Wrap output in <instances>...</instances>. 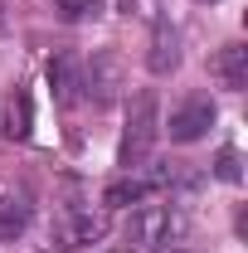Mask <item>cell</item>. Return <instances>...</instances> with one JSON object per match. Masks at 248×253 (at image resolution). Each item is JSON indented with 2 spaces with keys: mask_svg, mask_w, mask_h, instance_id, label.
Listing matches in <instances>:
<instances>
[{
  "mask_svg": "<svg viewBox=\"0 0 248 253\" xmlns=\"http://www.w3.org/2000/svg\"><path fill=\"white\" fill-rule=\"evenodd\" d=\"M146 5H151V0H122V10H126V15H151Z\"/></svg>",
  "mask_w": 248,
  "mask_h": 253,
  "instance_id": "14",
  "label": "cell"
},
{
  "mask_svg": "<svg viewBox=\"0 0 248 253\" xmlns=\"http://www.w3.org/2000/svg\"><path fill=\"white\" fill-rule=\"evenodd\" d=\"M209 126H214V102L195 93V97H185V102H180V107L170 112V126H165V131H170V141L190 146V141H200V136H205Z\"/></svg>",
  "mask_w": 248,
  "mask_h": 253,
  "instance_id": "4",
  "label": "cell"
},
{
  "mask_svg": "<svg viewBox=\"0 0 248 253\" xmlns=\"http://www.w3.org/2000/svg\"><path fill=\"white\" fill-rule=\"evenodd\" d=\"M214 78H219V88H229V93H239V88H248V49L244 44H224L214 54Z\"/></svg>",
  "mask_w": 248,
  "mask_h": 253,
  "instance_id": "8",
  "label": "cell"
},
{
  "mask_svg": "<svg viewBox=\"0 0 248 253\" xmlns=\"http://www.w3.org/2000/svg\"><path fill=\"white\" fill-rule=\"evenodd\" d=\"M126 88V59L117 49H97L93 59L83 63V97H93L97 107L117 102Z\"/></svg>",
  "mask_w": 248,
  "mask_h": 253,
  "instance_id": "3",
  "label": "cell"
},
{
  "mask_svg": "<svg viewBox=\"0 0 248 253\" xmlns=\"http://www.w3.org/2000/svg\"><path fill=\"white\" fill-rule=\"evenodd\" d=\"M54 15L63 25H83V20L102 15V0H54Z\"/></svg>",
  "mask_w": 248,
  "mask_h": 253,
  "instance_id": "12",
  "label": "cell"
},
{
  "mask_svg": "<svg viewBox=\"0 0 248 253\" xmlns=\"http://www.w3.org/2000/svg\"><path fill=\"white\" fill-rule=\"evenodd\" d=\"M30 224V205L20 195H0V244H15Z\"/></svg>",
  "mask_w": 248,
  "mask_h": 253,
  "instance_id": "10",
  "label": "cell"
},
{
  "mask_svg": "<svg viewBox=\"0 0 248 253\" xmlns=\"http://www.w3.org/2000/svg\"><path fill=\"white\" fill-rule=\"evenodd\" d=\"M5 136L10 141H25L30 136V93H15L5 102Z\"/></svg>",
  "mask_w": 248,
  "mask_h": 253,
  "instance_id": "11",
  "label": "cell"
},
{
  "mask_svg": "<svg viewBox=\"0 0 248 253\" xmlns=\"http://www.w3.org/2000/svg\"><path fill=\"white\" fill-rule=\"evenodd\" d=\"M49 88L59 107H78L83 102V59L78 54H54L49 59Z\"/></svg>",
  "mask_w": 248,
  "mask_h": 253,
  "instance_id": "5",
  "label": "cell"
},
{
  "mask_svg": "<svg viewBox=\"0 0 248 253\" xmlns=\"http://www.w3.org/2000/svg\"><path fill=\"white\" fill-rule=\"evenodd\" d=\"M161 180H165V175H156V180H136V170H131V175H122V180H112V185H107L102 210H126V205H141V200H146Z\"/></svg>",
  "mask_w": 248,
  "mask_h": 253,
  "instance_id": "9",
  "label": "cell"
},
{
  "mask_svg": "<svg viewBox=\"0 0 248 253\" xmlns=\"http://www.w3.org/2000/svg\"><path fill=\"white\" fill-rule=\"evenodd\" d=\"M0 30H5V0H0Z\"/></svg>",
  "mask_w": 248,
  "mask_h": 253,
  "instance_id": "15",
  "label": "cell"
},
{
  "mask_svg": "<svg viewBox=\"0 0 248 253\" xmlns=\"http://www.w3.org/2000/svg\"><path fill=\"white\" fill-rule=\"evenodd\" d=\"M185 244V214L170 200H141L126 219V249L131 253H165Z\"/></svg>",
  "mask_w": 248,
  "mask_h": 253,
  "instance_id": "1",
  "label": "cell"
},
{
  "mask_svg": "<svg viewBox=\"0 0 248 253\" xmlns=\"http://www.w3.org/2000/svg\"><path fill=\"white\" fill-rule=\"evenodd\" d=\"M156 136H161V102H156L151 88H141V93L131 97V107H126V131H122V151H117V166H122L126 175L151 161Z\"/></svg>",
  "mask_w": 248,
  "mask_h": 253,
  "instance_id": "2",
  "label": "cell"
},
{
  "mask_svg": "<svg viewBox=\"0 0 248 253\" xmlns=\"http://www.w3.org/2000/svg\"><path fill=\"white\" fill-rule=\"evenodd\" d=\"M107 234V210H68L59 224V239L63 249H88Z\"/></svg>",
  "mask_w": 248,
  "mask_h": 253,
  "instance_id": "6",
  "label": "cell"
},
{
  "mask_svg": "<svg viewBox=\"0 0 248 253\" xmlns=\"http://www.w3.org/2000/svg\"><path fill=\"white\" fill-rule=\"evenodd\" d=\"M156 78H165V73H175L180 68V30L170 25V20H156L151 30V54H146Z\"/></svg>",
  "mask_w": 248,
  "mask_h": 253,
  "instance_id": "7",
  "label": "cell"
},
{
  "mask_svg": "<svg viewBox=\"0 0 248 253\" xmlns=\"http://www.w3.org/2000/svg\"><path fill=\"white\" fill-rule=\"evenodd\" d=\"M219 175H224V180H239V151H234V146L219 151Z\"/></svg>",
  "mask_w": 248,
  "mask_h": 253,
  "instance_id": "13",
  "label": "cell"
}]
</instances>
